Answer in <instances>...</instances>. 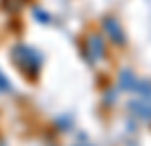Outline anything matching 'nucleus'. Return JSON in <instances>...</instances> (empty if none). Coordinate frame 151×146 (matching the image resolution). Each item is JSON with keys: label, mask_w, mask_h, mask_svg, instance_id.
Masks as SVG:
<instances>
[{"label": "nucleus", "mask_w": 151, "mask_h": 146, "mask_svg": "<svg viewBox=\"0 0 151 146\" xmlns=\"http://www.w3.org/2000/svg\"><path fill=\"white\" fill-rule=\"evenodd\" d=\"M12 61H14V65H16L25 76L36 79L38 72H41L43 56H41L34 47H29V45H25V43H18V45H14V47H12Z\"/></svg>", "instance_id": "1"}, {"label": "nucleus", "mask_w": 151, "mask_h": 146, "mask_svg": "<svg viewBox=\"0 0 151 146\" xmlns=\"http://www.w3.org/2000/svg\"><path fill=\"white\" fill-rule=\"evenodd\" d=\"M83 52L88 61H97V58L104 56V38L99 34H88L86 41H83Z\"/></svg>", "instance_id": "2"}, {"label": "nucleus", "mask_w": 151, "mask_h": 146, "mask_svg": "<svg viewBox=\"0 0 151 146\" xmlns=\"http://www.w3.org/2000/svg\"><path fill=\"white\" fill-rule=\"evenodd\" d=\"M133 110H135L140 117H151V88L140 90V99L133 103Z\"/></svg>", "instance_id": "3"}, {"label": "nucleus", "mask_w": 151, "mask_h": 146, "mask_svg": "<svg viewBox=\"0 0 151 146\" xmlns=\"http://www.w3.org/2000/svg\"><path fill=\"white\" fill-rule=\"evenodd\" d=\"M104 34H108V38L113 41V43H124V34H122V29H120V25H117V20L115 18H104Z\"/></svg>", "instance_id": "4"}, {"label": "nucleus", "mask_w": 151, "mask_h": 146, "mask_svg": "<svg viewBox=\"0 0 151 146\" xmlns=\"http://www.w3.org/2000/svg\"><path fill=\"white\" fill-rule=\"evenodd\" d=\"M0 5H2V9L9 14H18L23 7L27 5V0H0Z\"/></svg>", "instance_id": "5"}, {"label": "nucleus", "mask_w": 151, "mask_h": 146, "mask_svg": "<svg viewBox=\"0 0 151 146\" xmlns=\"http://www.w3.org/2000/svg\"><path fill=\"white\" fill-rule=\"evenodd\" d=\"M9 90H12V83H9V79L0 72V92H9Z\"/></svg>", "instance_id": "6"}]
</instances>
